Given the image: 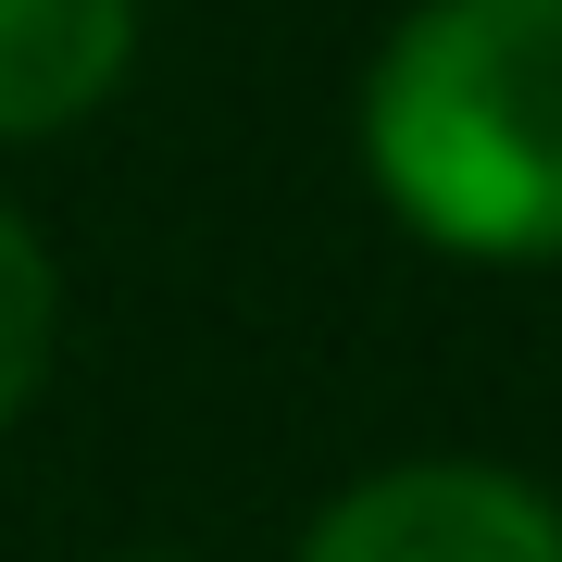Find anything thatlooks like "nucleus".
I'll use <instances>...</instances> for the list:
<instances>
[{
	"instance_id": "nucleus-1",
	"label": "nucleus",
	"mask_w": 562,
	"mask_h": 562,
	"mask_svg": "<svg viewBox=\"0 0 562 562\" xmlns=\"http://www.w3.org/2000/svg\"><path fill=\"white\" fill-rule=\"evenodd\" d=\"M362 162L413 238L562 262V0H425L362 76Z\"/></svg>"
},
{
	"instance_id": "nucleus-2",
	"label": "nucleus",
	"mask_w": 562,
	"mask_h": 562,
	"mask_svg": "<svg viewBox=\"0 0 562 562\" xmlns=\"http://www.w3.org/2000/svg\"><path fill=\"white\" fill-rule=\"evenodd\" d=\"M301 562H562V513L501 462H401L325 501Z\"/></svg>"
},
{
	"instance_id": "nucleus-3",
	"label": "nucleus",
	"mask_w": 562,
	"mask_h": 562,
	"mask_svg": "<svg viewBox=\"0 0 562 562\" xmlns=\"http://www.w3.org/2000/svg\"><path fill=\"white\" fill-rule=\"evenodd\" d=\"M125 50H138V0H0V138L101 113Z\"/></svg>"
},
{
	"instance_id": "nucleus-4",
	"label": "nucleus",
	"mask_w": 562,
	"mask_h": 562,
	"mask_svg": "<svg viewBox=\"0 0 562 562\" xmlns=\"http://www.w3.org/2000/svg\"><path fill=\"white\" fill-rule=\"evenodd\" d=\"M50 350H63V276H50V250L0 213V425L38 401Z\"/></svg>"
}]
</instances>
